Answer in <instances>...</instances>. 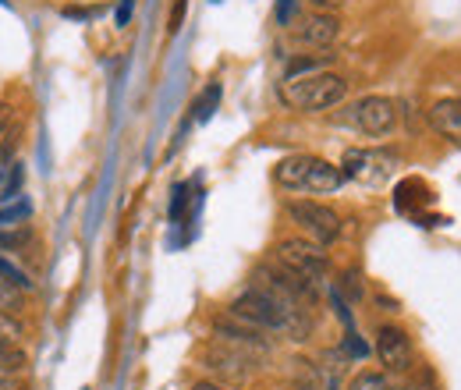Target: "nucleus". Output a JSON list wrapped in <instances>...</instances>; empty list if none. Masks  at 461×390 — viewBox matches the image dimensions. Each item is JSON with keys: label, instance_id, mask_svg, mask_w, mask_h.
Returning <instances> with one entry per match:
<instances>
[{"label": "nucleus", "instance_id": "obj_1", "mask_svg": "<svg viewBox=\"0 0 461 390\" xmlns=\"http://www.w3.org/2000/svg\"><path fill=\"white\" fill-rule=\"evenodd\" d=\"M274 181L288 192H309V195H334L345 185L341 164H330L312 153H294L274 164Z\"/></svg>", "mask_w": 461, "mask_h": 390}, {"label": "nucleus", "instance_id": "obj_2", "mask_svg": "<svg viewBox=\"0 0 461 390\" xmlns=\"http://www.w3.org/2000/svg\"><path fill=\"white\" fill-rule=\"evenodd\" d=\"M281 100L285 107L302 113L334 111L338 104L348 100V78L338 71H316V75H302L281 86Z\"/></svg>", "mask_w": 461, "mask_h": 390}, {"label": "nucleus", "instance_id": "obj_3", "mask_svg": "<svg viewBox=\"0 0 461 390\" xmlns=\"http://www.w3.org/2000/svg\"><path fill=\"white\" fill-rule=\"evenodd\" d=\"M327 245H320V241H312V238H281L277 245H274V259L281 263V267H288L294 274H302L305 280H312V284H323V280L330 277V259H327V252H323Z\"/></svg>", "mask_w": 461, "mask_h": 390}, {"label": "nucleus", "instance_id": "obj_4", "mask_svg": "<svg viewBox=\"0 0 461 390\" xmlns=\"http://www.w3.org/2000/svg\"><path fill=\"white\" fill-rule=\"evenodd\" d=\"M263 358H256V355H249V351H238V348H230L224 340H210L203 351H199V366L206 369V373H213V380L217 384H245L252 373H256V366H259Z\"/></svg>", "mask_w": 461, "mask_h": 390}, {"label": "nucleus", "instance_id": "obj_5", "mask_svg": "<svg viewBox=\"0 0 461 390\" xmlns=\"http://www.w3.org/2000/svg\"><path fill=\"white\" fill-rule=\"evenodd\" d=\"M288 217L305 238H312V241H320V245H330V241L341 238V217H338L330 206L316 203V199H291Z\"/></svg>", "mask_w": 461, "mask_h": 390}, {"label": "nucleus", "instance_id": "obj_6", "mask_svg": "<svg viewBox=\"0 0 461 390\" xmlns=\"http://www.w3.org/2000/svg\"><path fill=\"white\" fill-rule=\"evenodd\" d=\"M348 124L369 139H387L398 128V107L387 96H362L351 111H348Z\"/></svg>", "mask_w": 461, "mask_h": 390}, {"label": "nucleus", "instance_id": "obj_7", "mask_svg": "<svg viewBox=\"0 0 461 390\" xmlns=\"http://www.w3.org/2000/svg\"><path fill=\"white\" fill-rule=\"evenodd\" d=\"M213 340H224V344L238 348V351H249V355H256V358H270V355H274V337L267 334V331H259V327L241 323V320L230 316V313L213 320Z\"/></svg>", "mask_w": 461, "mask_h": 390}, {"label": "nucleus", "instance_id": "obj_8", "mask_svg": "<svg viewBox=\"0 0 461 390\" xmlns=\"http://www.w3.org/2000/svg\"><path fill=\"white\" fill-rule=\"evenodd\" d=\"M398 168V157L387 150H348L341 170L345 181H358V185H384Z\"/></svg>", "mask_w": 461, "mask_h": 390}, {"label": "nucleus", "instance_id": "obj_9", "mask_svg": "<svg viewBox=\"0 0 461 390\" xmlns=\"http://www.w3.org/2000/svg\"><path fill=\"white\" fill-rule=\"evenodd\" d=\"M373 351H376V358H380L384 373H391V376L411 373V366H415L411 337L404 334L402 327H394V323H384V327L376 331V344H373Z\"/></svg>", "mask_w": 461, "mask_h": 390}, {"label": "nucleus", "instance_id": "obj_10", "mask_svg": "<svg viewBox=\"0 0 461 390\" xmlns=\"http://www.w3.org/2000/svg\"><path fill=\"white\" fill-rule=\"evenodd\" d=\"M338 36H341V18H338L334 11H316V14H309V18L294 29V40H298L302 47H312V50L334 47Z\"/></svg>", "mask_w": 461, "mask_h": 390}, {"label": "nucleus", "instance_id": "obj_11", "mask_svg": "<svg viewBox=\"0 0 461 390\" xmlns=\"http://www.w3.org/2000/svg\"><path fill=\"white\" fill-rule=\"evenodd\" d=\"M429 124L444 139H451V142L461 146V100H440V104H433L429 107Z\"/></svg>", "mask_w": 461, "mask_h": 390}, {"label": "nucleus", "instance_id": "obj_12", "mask_svg": "<svg viewBox=\"0 0 461 390\" xmlns=\"http://www.w3.org/2000/svg\"><path fill=\"white\" fill-rule=\"evenodd\" d=\"M288 390H323V373L312 358H291L288 362Z\"/></svg>", "mask_w": 461, "mask_h": 390}, {"label": "nucleus", "instance_id": "obj_13", "mask_svg": "<svg viewBox=\"0 0 461 390\" xmlns=\"http://www.w3.org/2000/svg\"><path fill=\"white\" fill-rule=\"evenodd\" d=\"M22 185H25V168L22 164H11V168L0 170V203H11L22 195Z\"/></svg>", "mask_w": 461, "mask_h": 390}, {"label": "nucleus", "instance_id": "obj_14", "mask_svg": "<svg viewBox=\"0 0 461 390\" xmlns=\"http://www.w3.org/2000/svg\"><path fill=\"white\" fill-rule=\"evenodd\" d=\"M334 60V54H323V57H294L285 71V82L291 78H302V75H316V71H327V64Z\"/></svg>", "mask_w": 461, "mask_h": 390}, {"label": "nucleus", "instance_id": "obj_15", "mask_svg": "<svg viewBox=\"0 0 461 390\" xmlns=\"http://www.w3.org/2000/svg\"><path fill=\"white\" fill-rule=\"evenodd\" d=\"M29 217H32V203L25 195H18L14 203H4L0 206V227H18V223H25Z\"/></svg>", "mask_w": 461, "mask_h": 390}, {"label": "nucleus", "instance_id": "obj_16", "mask_svg": "<svg viewBox=\"0 0 461 390\" xmlns=\"http://www.w3.org/2000/svg\"><path fill=\"white\" fill-rule=\"evenodd\" d=\"M348 390H402L394 384V376L391 373H373V369H366V373H358Z\"/></svg>", "mask_w": 461, "mask_h": 390}, {"label": "nucleus", "instance_id": "obj_17", "mask_svg": "<svg viewBox=\"0 0 461 390\" xmlns=\"http://www.w3.org/2000/svg\"><path fill=\"white\" fill-rule=\"evenodd\" d=\"M32 245V231L25 227V223H18V227H0V249L4 252H22V249H29Z\"/></svg>", "mask_w": 461, "mask_h": 390}, {"label": "nucleus", "instance_id": "obj_18", "mask_svg": "<svg viewBox=\"0 0 461 390\" xmlns=\"http://www.w3.org/2000/svg\"><path fill=\"white\" fill-rule=\"evenodd\" d=\"M0 284H7V287H18V291H32V280L29 274L22 270V267H14L4 252H0Z\"/></svg>", "mask_w": 461, "mask_h": 390}, {"label": "nucleus", "instance_id": "obj_19", "mask_svg": "<svg viewBox=\"0 0 461 390\" xmlns=\"http://www.w3.org/2000/svg\"><path fill=\"white\" fill-rule=\"evenodd\" d=\"M334 291H338V295H341L345 302H351V305H355V302H362V295H366V284H362V274H358V270H345V274H341V280H338V287H334Z\"/></svg>", "mask_w": 461, "mask_h": 390}, {"label": "nucleus", "instance_id": "obj_20", "mask_svg": "<svg viewBox=\"0 0 461 390\" xmlns=\"http://www.w3.org/2000/svg\"><path fill=\"white\" fill-rule=\"evenodd\" d=\"M217 104H221V86L213 82V86H210V89H206V93L195 100V107H192V111H195V121H206L210 113L217 111Z\"/></svg>", "mask_w": 461, "mask_h": 390}, {"label": "nucleus", "instance_id": "obj_21", "mask_svg": "<svg viewBox=\"0 0 461 390\" xmlns=\"http://www.w3.org/2000/svg\"><path fill=\"white\" fill-rule=\"evenodd\" d=\"M22 334H25L22 323H14L7 309H0V344H14V348H18V344H22Z\"/></svg>", "mask_w": 461, "mask_h": 390}, {"label": "nucleus", "instance_id": "obj_22", "mask_svg": "<svg viewBox=\"0 0 461 390\" xmlns=\"http://www.w3.org/2000/svg\"><path fill=\"white\" fill-rule=\"evenodd\" d=\"M131 14H135V0H121L114 11V22L117 29H128V22H131Z\"/></svg>", "mask_w": 461, "mask_h": 390}, {"label": "nucleus", "instance_id": "obj_23", "mask_svg": "<svg viewBox=\"0 0 461 390\" xmlns=\"http://www.w3.org/2000/svg\"><path fill=\"white\" fill-rule=\"evenodd\" d=\"M185 192H188V185H174L171 221H181V213H185Z\"/></svg>", "mask_w": 461, "mask_h": 390}, {"label": "nucleus", "instance_id": "obj_24", "mask_svg": "<svg viewBox=\"0 0 461 390\" xmlns=\"http://www.w3.org/2000/svg\"><path fill=\"white\" fill-rule=\"evenodd\" d=\"M404 390H437V380H433V373H422L419 380H411Z\"/></svg>", "mask_w": 461, "mask_h": 390}, {"label": "nucleus", "instance_id": "obj_25", "mask_svg": "<svg viewBox=\"0 0 461 390\" xmlns=\"http://www.w3.org/2000/svg\"><path fill=\"white\" fill-rule=\"evenodd\" d=\"M185 4H188V0H177V4H174V11H171V25H167L171 32H177V29H181V22H185Z\"/></svg>", "mask_w": 461, "mask_h": 390}, {"label": "nucleus", "instance_id": "obj_26", "mask_svg": "<svg viewBox=\"0 0 461 390\" xmlns=\"http://www.w3.org/2000/svg\"><path fill=\"white\" fill-rule=\"evenodd\" d=\"M11 111H14L11 104H0V139H4V135H7V128H11Z\"/></svg>", "mask_w": 461, "mask_h": 390}, {"label": "nucleus", "instance_id": "obj_27", "mask_svg": "<svg viewBox=\"0 0 461 390\" xmlns=\"http://www.w3.org/2000/svg\"><path fill=\"white\" fill-rule=\"evenodd\" d=\"M188 390H234V387H228V384H217V380H195Z\"/></svg>", "mask_w": 461, "mask_h": 390}, {"label": "nucleus", "instance_id": "obj_28", "mask_svg": "<svg viewBox=\"0 0 461 390\" xmlns=\"http://www.w3.org/2000/svg\"><path fill=\"white\" fill-rule=\"evenodd\" d=\"M316 11H334V7H341V4H348V0H309Z\"/></svg>", "mask_w": 461, "mask_h": 390}, {"label": "nucleus", "instance_id": "obj_29", "mask_svg": "<svg viewBox=\"0 0 461 390\" xmlns=\"http://www.w3.org/2000/svg\"><path fill=\"white\" fill-rule=\"evenodd\" d=\"M277 18H281V25H288V22H291V0H281V11H277Z\"/></svg>", "mask_w": 461, "mask_h": 390}]
</instances>
